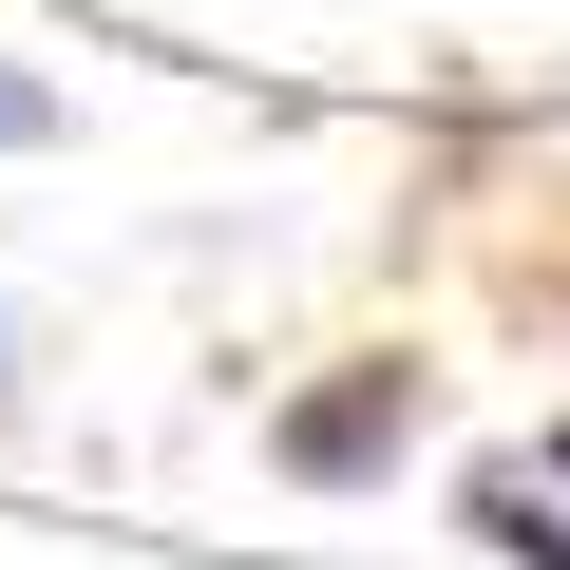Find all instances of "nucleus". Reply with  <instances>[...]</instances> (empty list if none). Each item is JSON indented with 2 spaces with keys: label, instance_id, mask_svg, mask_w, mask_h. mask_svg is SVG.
Here are the masks:
<instances>
[{
  "label": "nucleus",
  "instance_id": "1",
  "mask_svg": "<svg viewBox=\"0 0 570 570\" xmlns=\"http://www.w3.org/2000/svg\"><path fill=\"white\" fill-rule=\"evenodd\" d=\"M419 438H438V362H400V343H381V362H324L305 400L266 419V475H285V494H381Z\"/></svg>",
  "mask_w": 570,
  "mask_h": 570
},
{
  "label": "nucleus",
  "instance_id": "2",
  "mask_svg": "<svg viewBox=\"0 0 570 570\" xmlns=\"http://www.w3.org/2000/svg\"><path fill=\"white\" fill-rule=\"evenodd\" d=\"M58 134H77V96H58V77H20V58H0V153H58Z\"/></svg>",
  "mask_w": 570,
  "mask_h": 570
},
{
  "label": "nucleus",
  "instance_id": "3",
  "mask_svg": "<svg viewBox=\"0 0 570 570\" xmlns=\"http://www.w3.org/2000/svg\"><path fill=\"white\" fill-rule=\"evenodd\" d=\"M0 400H20V343H0Z\"/></svg>",
  "mask_w": 570,
  "mask_h": 570
}]
</instances>
